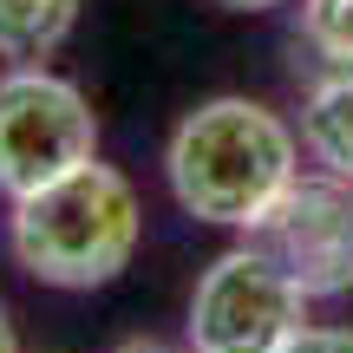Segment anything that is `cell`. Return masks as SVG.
Masks as SVG:
<instances>
[{"mask_svg": "<svg viewBox=\"0 0 353 353\" xmlns=\"http://www.w3.org/2000/svg\"><path fill=\"white\" fill-rule=\"evenodd\" d=\"M164 176L183 216L249 236L301 176V138L262 99H203L196 112L176 118Z\"/></svg>", "mask_w": 353, "mask_h": 353, "instance_id": "obj_1", "label": "cell"}, {"mask_svg": "<svg viewBox=\"0 0 353 353\" xmlns=\"http://www.w3.org/2000/svg\"><path fill=\"white\" fill-rule=\"evenodd\" d=\"M144 242V210L125 170L85 157L79 170L13 196L7 249L46 288H105L131 268Z\"/></svg>", "mask_w": 353, "mask_h": 353, "instance_id": "obj_2", "label": "cell"}, {"mask_svg": "<svg viewBox=\"0 0 353 353\" xmlns=\"http://www.w3.org/2000/svg\"><path fill=\"white\" fill-rule=\"evenodd\" d=\"M307 321V288L262 249L216 255L190 294V353H275L294 327Z\"/></svg>", "mask_w": 353, "mask_h": 353, "instance_id": "obj_3", "label": "cell"}, {"mask_svg": "<svg viewBox=\"0 0 353 353\" xmlns=\"http://www.w3.org/2000/svg\"><path fill=\"white\" fill-rule=\"evenodd\" d=\"M85 157H99V118L72 79L46 72V65L0 72V196L13 203L79 170Z\"/></svg>", "mask_w": 353, "mask_h": 353, "instance_id": "obj_4", "label": "cell"}, {"mask_svg": "<svg viewBox=\"0 0 353 353\" xmlns=\"http://www.w3.org/2000/svg\"><path fill=\"white\" fill-rule=\"evenodd\" d=\"M249 242H262L301 281L307 301L353 294V183L334 170H301L249 229Z\"/></svg>", "mask_w": 353, "mask_h": 353, "instance_id": "obj_5", "label": "cell"}, {"mask_svg": "<svg viewBox=\"0 0 353 353\" xmlns=\"http://www.w3.org/2000/svg\"><path fill=\"white\" fill-rule=\"evenodd\" d=\"M301 151L353 183V72H334L301 105Z\"/></svg>", "mask_w": 353, "mask_h": 353, "instance_id": "obj_6", "label": "cell"}, {"mask_svg": "<svg viewBox=\"0 0 353 353\" xmlns=\"http://www.w3.org/2000/svg\"><path fill=\"white\" fill-rule=\"evenodd\" d=\"M79 0H0V59L7 65H39L72 39Z\"/></svg>", "mask_w": 353, "mask_h": 353, "instance_id": "obj_7", "label": "cell"}, {"mask_svg": "<svg viewBox=\"0 0 353 353\" xmlns=\"http://www.w3.org/2000/svg\"><path fill=\"white\" fill-rule=\"evenodd\" d=\"M301 39L334 72H353V0H301Z\"/></svg>", "mask_w": 353, "mask_h": 353, "instance_id": "obj_8", "label": "cell"}, {"mask_svg": "<svg viewBox=\"0 0 353 353\" xmlns=\"http://www.w3.org/2000/svg\"><path fill=\"white\" fill-rule=\"evenodd\" d=\"M275 353H353V327H314V321H301Z\"/></svg>", "mask_w": 353, "mask_h": 353, "instance_id": "obj_9", "label": "cell"}, {"mask_svg": "<svg viewBox=\"0 0 353 353\" xmlns=\"http://www.w3.org/2000/svg\"><path fill=\"white\" fill-rule=\"evenodd\" d=\"M216 7H229V13H268V7H288V0H216Z\"/></svg>", "mask_w": 353, "mask_h": 353, "instance_id": "obj_10", "label": "cell"}, {"mask_svg": "<svg viewBox=\"0 0 353 353\" xmlns=\"http://www.w3.org/2000/svg\"><path fill=\"white\" fill-rule=\"evenodd\" d=\"M0 353H20V347H13V314H7V307H0Z\"/></svg>", "mask_w": 353, "mask_h": 353, "instance_id": "obj_11", "label": "cell"}, {"mask_svg": "<svg viewBox=\"0 0 353 353\" xmlns=\"http://www.w3.org/2000/svg\"><path fill=\"white\" fill-rule=\"evenodd\" d=\"M118 353H170V347H157V341H125Z\"/></svg>", "mask_w": 353, "mask_h": 353, "instance_id": "obj_12", "label": "cell"}]
</instances>
